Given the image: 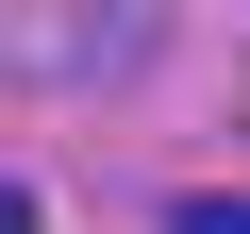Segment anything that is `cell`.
<instances>
[{
	"mask_svg": "<svg viewBox=\"0 0 250 234\" xmlns=\"http://www.w3.org/2000/svg\"><path fill=\"white\" fill-rule=\"evenodd\" d=\"M150 0H0V84H34V100H100L117 67H150Z\"/></svg>",
	"mask_w": 250,
	"mask_h": 234,
	"instance_id": "cell-1",
	"label": "cell"
},
{
	"mask_svg": "<svg viewBox=\"0 0 250 234\" xmlns=\"http://www.w3.org/2000/svg\"><path fill=\"white\" fill-rule=\"evenodd\" d=\"M184 234H250V201H184Z\"/></svg>",
	"mask_w": 250,
	"mask_h": 234,
	"instance_id": "cell-2",
	"label": "cell"
},
{
	"mask_svg": "<svg viewBox=\"0 0 250 234\" xmlns=\"http://www.w3.org/2000/svg\"><path fill=\"white\" fill-rule=\"evenodd\" d=\"M0 234H34V184H0Z\"/></svg>",
	"mask_w": 250,
	"mask_h": 234,
	"instance_id": "cell-3",
	"label": "cell"
}]
</instances>
